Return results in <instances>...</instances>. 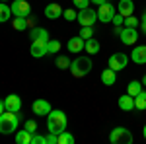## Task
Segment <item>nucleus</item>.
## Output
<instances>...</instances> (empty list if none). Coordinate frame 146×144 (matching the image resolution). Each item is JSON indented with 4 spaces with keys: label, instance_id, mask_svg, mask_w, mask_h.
I'll return each instance as SVG.
<instances>
[{
    "label": "nucleus",
    "instance_id": "cd10ccee",
    "mask_svg": "<svg viewBox=\"0 0 146 144\" xmlns=\"http://www.w3.org/2000/svg\"><path fill=\"white\" fill-rule=\"evenodd\" d=\"M80 37L86 41V39H90L94 37V27L92 25H82V29H80Z\"/></svg>",
    "mask_w": 146,
    "mask_h": 144
},
{
    "label": "nucleus",
    "instance_id": "2f4dec72",
    "mask_svg": "<svg viewBox=\"0 0 146 144\" xmlns=\"http://www.w3.org/2000/svg\"><path fill=\"white\" fill-rule=\"evenodd\" d=\"M62 16H64V20H66V22H72V20H76V18H78V14H76L74 10H66V12H62Z\"/></svg>",
    "mask_w": 146,
    "mask_h": 144
},
{
    "label": "nucleus",
    "instance_id": "a878e982",
    "mask_svg": "<svg viewBox=\"0 0 146 144\" xmlns=\"http://www.w3.org/2000/svg\"><path fill=\"white\" fill-rule=\"evenodd\" d=\"M58 144H74V136L66 131H62V133L58 134Z\"/></svg>",
    "mask_w": 146,
    "mask_h": 144
},
{
    "label": "nucleus",
    "instance_id": "423d86ee",
    "mask_svg": "<svg viewBox=\"0 0 146 144\" xmlns=\"http://www.w3.org/2000/svg\"><path fill=\"white\" fill-rule=\"evenodd\" d=\"M10 8H12V14L20 16V18H27L31 14V6H29L27 0H14V4H12Z\"/></svg>",
    "mask_w": 146,
    "mask_h": 144
},
{
    "label": "nucleus",
    "instance_id": "39448f33",
    "mask_svg": "<svg viewBox=\"0 0 146 144\" xmlns=\"http://www.w3.org/2000/svg\"><path fill=\"white\" fill-rule=\"evenodd\" d=\"M76 20L80 22V25H94V23L98 22V12L92 10V8H82L78 12Z\"/></svg>",
    "mask_w": 146,
    "mask_h": 144
},
{
    "label": "nucleus",
    "instance_id": "f03ea898",
    "mask_svg": "<svg viewBox=\"0 0 146 144\" xmlns=\"http://www.w3.org/2000/svg\"><path fill=\"white\" fill-rule=\"evenodd\" d=\"M18 123H20V119H18V113H14V111H4L2 115H0V133L2 134H10L14 133L16 129H18Z\"/></svg>",
    "mask_w": 146,
    "mask_h": 144
},
{
    "label": "nucleus",
    "instance_id": "7ed1b4c3",
    "mask_svg": "<svg viewBox=\"0 0 146 144\" xmlns=\"http://www.w3.org/2000/svg\"><path fill=\"white\" fill-rule=\"evenodd\" d=\"M90 70H92L90 56H78V58H74L72 64H70V72H72L74 78H84L86 74H90Z\"/></svg>",
    "mask_w": 146,
    "mask_h": 144
},
{
    "label": "nucleus",
    "instance_id": "a211bd4d",
    "mask_svg": "<svg viewBox=\"0 0 146 144\" xmlns=\"http://www.w3.org/2000/svg\"><path fill=\"white\" fill-rule=\"evenodd\" d=\"M101 82H103L105 86H113V84L117 82V72H115L113 68H105V70L101 72Z\"/></svg>",
    "mask_w": 146,
    "mask_h": 144
},
{
    "label": "nucleus",
    "instance_id": "0eeeda50",
    "mask_svg": "<svg viewBox=\"0 0 146 144\" xmlns=\"http://www.w3.org/2000/svg\"><path fill=\"white\" fill-rule=\"evenodd\" d=\"M113 16H115V6L109 4V2H103L100 6V10H98V20L103 22V23H107V22L113 20Z\"/></svg>",
    "mask_w": 146,
    "mask_h": 144
},
{
    "label": "nucleus",
    "instance_id": "aec40b11",
    "mask_svg": "<svg viewBox=\"0 0 146 144\" xmlns=\"http://www.w3.org/2000/svg\"><path fill=\"white\" fill-rule=\"evenodd\" d=\"M84 49H86V53H90V55H98L100 53V41L98 39H86V45H84Z\"/></svg>",
    "mask_w": 146,
    "mask_h": 144
},
{
    "label": "nucleus",
    "instance_id": "c9c22d12",
    "mask_svg": "<svg viewBox=\"0 0 146 144\" xmlns=\"http://www.w3.org/2000/svg\"><path fill=\"white\" fill-rule=\"evenodd\" d=\"M111 22L115 23V25H121V23L125 22V18L121 16V14H115V16H113V20H111Z\"/></svg>",
    "mask_w": 146,
    "mask_h": 144
},
{
    "label": "nucleus",
    "instance_id": "72a5a7b5",
    "mask_svg": "<svg viewBox=\"0 0 146 144\" xmlns=\"http://www.w3.org/2000/svg\"><path fill=\"white\" fill-rule=\"evenodd\" d=\"M72 2H74V6H76V8H80V10L90 6V0H72Z\"/></svg>",
    "mask_w": 146,
    "mask_h": 144
},
{
    "label": "nucleus",
    "instance_id": "f3484780",
    "mask_svg": "<svg viewBox=\"0 0 146 144\" xmlns=\"http://www.w3.org/2000/svg\"><path fill=\"white\" fill-rule=\"evenodd\" d=\"M29 37H31V41H49V31L47 29H43V27H31V33H29Z\"/></svg>",
    "mask_w": 146,
    "mask_h": 144
},
{
    "label": "nucleus",
    "instance_id": "c756f323",
    "mask_svg": "<svg viewBox=\"0 0 146 144\" xmlns=\"http://www.w3.org/2000/svg\"><path fill=\"white\" fill-rule=\"evenodd\" d=\"M123 23H125V27H136V25L140 23V20H136L135 16H127Z\"/></svg>",
    "mask_w": 146,
    "mask_h": 144
},
{
    "label": "nucleus",
    "instance_id": "ea45409f",
    "mask_svg": "<svg viewBox=\"0 0 146 144\" xmlns=\"http://www.w3.org/2000/svg\"><path fill=\"white\" fill-rule=\"evenodd\" d=\"M90 2H94L96 6H101V4H103V2H107V0H90Z\"/></svg>",
    "mask_w": 146,
    "mask_h": 144
},
{
    "label": "nucleus",
    "instance_id": "4be33fe9",
    "mask_svg": "<svg viewBox=\"0 0 146 144\" xmlns=\"http://www.w3.org/2000/svg\"><path fill=\"white\" fill-rule=\"evenodd\" d=\"M140 92H142V82H136V80H133V82L127 86V94H129V96H133V98H136Z\"/></svg>",
    "mask_w": 146,
    "mask_h": 144
},
{
    "label": "nucleus",
    "instance_id": "2eb2a0df",
    "mask_svg": "<svg viewBox=\"0 0 146 144\" xmlns=\"http://www.w3.org/2000/svg\"><path fill=\"white\" fill-rule=\"evenodd\" d=\"M117 8H119V14H121L123 18L133 16V12H135V2H133V0H119Z\"/></svg>",
    "mask_w": 146,
    "mask_h": 144
},
{
    "label": "nucleus",
    "instance_id": "1a4fd4ad",
    "mask_svg": "<svg viewBox=\"0 0 146 144\" xmlns=\"http://www.w3.org/2000/svg\"><path fill=\"white\" fill-rule=\"evenodd\" d=\"M31 109H33V113L37 115V117H47L49 113H51V103L47 100H35L33 105H31Z\"/></svg>",
    "mask_w": 146,
    "mask_h": 144
},
{
    "label": "nucleus",
    "instance_id": "f704fd0d",
    "mask_svg": "<svg viewBox=\"0 0 146 144\" xmlns=\"http://www.w3.org/2000/svg\"><path fill=\"white\" fill-rule=\"evenodd\" d=\"M47 138V144H58V134L55 133H49V136H45Z\"/></svg>",
    "mask_w": 146,
    "mask_h": 144
},
{
    "label": "nucleus",
    "instance_id": "7c9ffc66",
    "mask_svg": "<svg viewBox=\"0 0 146 144\" xmlns=\"http://www.w3.org/2000/svg\"><path fill=\"white\" fill-rule=\"evenodd\" d=\"M31 144H47V138L41 136V134H37V133H33V136H31Z\"/></svg>",
    "mask_w": 146,
    "mask_h": 144
},
{
    "label": "nucleus",
    "instance_id": "f257e3e1",
    "mask_svg": "<svg viewBox=\"0 0 146 144\" xmlns=\"http://www.w3.org/2000/svg\"><path fill=\"white\" fill-rule=\"evenodd\" d=\"M66 123H68L66 115L60 109H53L47 115V129H49V133L60 134L62 131H66Z\"/></svg>",
    "mask_w": 146,
    "mask_h": 144
},
{
    "label": "nucleus",
    "instance_id": "6e6552de",
    "mask_svg": "<svg viewBox=\"0 0 146 144\" xmlns=\"http://www.w3.org/2000/svg\"><path fill=\"white\" fill-rule=\"evenodd\" d=\"M127 62H129V56L125 55V53H115V55L109 56V68H113L115 72L117 70H123L127 66Z\"/></svg>",
    "mask_w": 146,
    "mask_h": 144
},
{
    "label": "nucleus",
    "instance_id": "4c0bfd02",
    "mask_svg": "<svg viewBox=\"0 0 146 144\" xmlns=\"http://www.w3.org/2000/svg\"><path fill=\"white\" fill-rule=\"evenodd\" d=\"M35 25H37V20H35V18H29V16H27V27H35Z\"/></svg>",
    "mask_w": 146,
    "mask_h": 144
},
{
    "label": "nucleus",
    "instance_id": "ddd939ff",
    "mask_svg": "<svg viewBox=\"0 0 146 144\" xmlns=\"http://www.w3.org/2000/svg\"><path fill=\"white\" fill-rule=\"evenodd\" d=\"M31 56L35 58H41V56L47 55V41H33L31 43V49H29Z\"/></svg>",
    "mask_w": 146,
    "mask_h": 144
},
{
    "label": "nucleus",
    "instance_id": "9b49d317",
    "mask_svg": "<svg viewBox=\"0 0 146 144\" xmlns=\"http://www.w3.org/2000/svg\"><path fill=\"white\" fill-rule=\"evenodd\" d=\"M4 105H6V109H8V111L20 113V109H22V100H20V96L12 94V96H8V98L4 100Z\"/></svg>",
    "mask_w": 146,
    "mask_h": 144
},
{
    "label": "nucleus",
    "instance_id": "412c9836",
    "mask_svg": "<svg viewBox=\"0 0 146 144\" xmlns=\"http://www.w3.org/2000/svg\"><path fill=\"white\" fill-rule=\"evenodd\" d=\"M31 136H33V133H29L27 129H23V131H20V133L16 134V142L18 144H31Z\"/></svg>",
    "mask_w": 146,
    "mask_h": 144
},
{
    "label": "nucleus",
    "instance_id": "9d476101",
    "mask_svg": "<svg viewBox=\"0 0 146 144\" xmlns=\"http://www.w3.org/2000/svg\"><path fill=\"white\" fill-rule=\"evenodd\" d=\"M119 37H121V41L125 45H135L138 41V31H136V27H123Z\"/></svg>",
    "mask_w": 146,
    "mask_h": 144
},
{
    "label": "nucleus",
    "instance_id": "4468645a",
    "mask_svg": "<svg viewBox=\"0 0 146 144\" xmlns=\"http://www.w3.org/2000/svg\"><path fill=\"white\" fill-rule=\"evenodd\" d=\"M60 16H62V8H60V4L51 2V4H47V6H45V18H47V20H56V18H60Z\"/></svg>",
    "mask_w": 146,
    "mask_h": 144
},
{
    "label": "nucleus",
    "instance_id": "bb28decb",
    "mask_svg": "<svg viewBox=\"0 0 146 144\" xmlns=\"http://www.w3.org/2000/svg\"><path fill=\"white\" fill-rule=\"evenodd\" d=\"M58 51H60V41L49 39L47 41V53H58Z\"/></svg>",
    "mask_w": 146,
    "mask_h": 144
},
{
    "label": "nucleus",
    "instance_id": "393cba45",
    "mask_svg": "<svg viewBox=\"0 0 146 144\" xmlns=\"http://www.w3.org/2000/svg\"><path fill=\"white\" fill-rule=\"evenodd\" d=\"M12 25H14V29L23 31V29L27 27V18H20V16H16V18H14V22H12Z\"/></svg>",
    "mask_w": 146,
    "mask_h": 144
},
{
    "label": "nucleus",
    "instance_id": "f8f14e48",
    "mask_svg": "<svg viewBox=\"0 0 146 144\" xmlns=\"http://www.w3.org/2000/svg\"><path fill=\"white\" fill-rule=\"evenodd\" d=\"M131 58H133V62H136V64H146V45L135 47L133 53H131Z\"/></svg>",
    "mask_w": 146,
    "mask_h": 144
},
{
    "label": "nucleus",
    "instance_id": "6ab92c4d",
    "mask_svg": "<svg viewBox=\"0 0 146 144\" xmlns=\"http://www.w3.org/2000/svg\"><path fill=\"white\" fill-rule=\"evenodd\" d=\"M119 107L123 111H133L135 109V98L133 96H129V94H125L119 98Z\"/></svg>",
    "mask_w": 146,
    "mask_h": 144
},
{
    "label": "nucleus",
    "instance_id": "b1692460",
    "mask_svg": "<svg viewBox=\"0 0 146 144\" xmlns=\"http://www.w3.org/2000/svg\"><path fill=\"white\" fill-rule=\"evenodd\" d=\"M135 107H136V109H140V111L146 109V92H144V90L135 98Z\"/></svg>",
    "mask_w": 146,
    "mask_h": 144
},
{
    "label": "nucleus",
    "instance_id": "473e14b6",
    "mask_svg": "<svg viewBox=\"0 0 146 144\" xmlns=\"http://www.w3.org/2000/svg\"><path fill=\"white\" fill-rule=\"evenodd\" d=\"M23 129H27L29 133H37V123L29 119V121H25V127H23Z\"/></svg>",
    "mask_w": 146,
    "mask_h": 144
},
{
    "label": "nucleus",
    "instance_id": "dca6fc26",
    "mask_svg": "<svg viewBox=\"0 0 146 144\" xmlns=\"http://www.w3.org/2000/svg\"><path fill=\"white\" fill-rule=\"evenodd\" d=\"M84 45H86V41L82 39V37H72V39H68V51L70 53H82L84 51Z\"/></svg>",
    "mask_w": 146,
    "mask_h": 144
},
{
    "label": "nucleus",
    "instance_id": "58836bf2",
    "mask_svg": "<svg viewBox=\"0 0 146 144\" xmlns=\"http://www.w3.org/2000/svg\"><path fill=\"white\" fill-rule=\"evenodd\" d=\"M121 31H123V27H121V25H115V31H113V33H115V35H121Z\"/></svg>",
    "mask_w": 146,
    "mask_h": 144
},
{
    "label": "nucleus",
    "instance_id": "20e7f679",
    "mask_svg": "<svg viewBox=\"0 0 146 144\" xmlns=\"http://www.w3.org/2000/svg\"><path fill=\"white\" fill-rule=\"evenodd\" d=\"M109 142L113 144H131L133 142V133L125 127H117L113 129L111 134H109Z\"/></svg>",
    "mask_w": 146,
    "mask_h": 144
},
{
    "label": "nucleus",
    "instance_id": "5701e85b",
    "mask_svg": "<svg viewBox=\"0 0 146 144\" xmlns=\"http://www.w3.org/2000/svg\"><path fill=\"white\" fill-rule=\"evenodd\" d=\"M12 16V8L10 6H6V2H0V23L8 22Z\"/></svg>",
    "mask_w": 146,
    "mask_h": 144
},
{
    "label": "nucleus",
    "instance_id": "e433bc0d",
    "mask_svg": "<svg viewBox=\"0 0 146 144\" xmlns=\"http://www.w3.org/2000/svg\"><path fill=\"white\" fill-rule=\"evenodd\" d=\"M140 29L146 33V10H144V14H142V20H140Z\"/></svg>",
    "mask_w": 146,
    "mask_h": 144
},
{
    "label": "nucleus",
    "instance_id": "79ce46f5",
    "mask_svg": "<svg viewBox=\"0 0 146 144\" xmlns=\"http://www.w3.org/2000/svg\"><path fill=\"white\" fill-rule=\"evenodd\" d=\"M142 134H144V138H146V125H144V129H142Z\"/></svg>",
    "mask_w": 146,
    "mask_h": 144
},
{
    "label": "nucleus",
    "instance_id": "a19ab883",
    "mask_svg": "<svg viewBox=\"0 0 146 144\" xmlns=\"http://www.w3.org/2000/svg\"><path fill=\"white\" fill-rule=\"evenodd\" d=\"M4 109H6V105H4V101H0V115L4 113Z\"/></svg>",
    "mask_w": 146,
    "mask_h": 144
},
{
    "label": "nucleus",
    "instance_id": "c85d7f7f",
    "mask_svg": "<svg viewBox=\"0 0 146 144\" xmlns=\"http://www.w3.org/2000/svg\"><path fill=\"white\" fill-rule=\"evenodd\" d=\"M70 64H72V62H70V60H68V56H56V66L60 68V70H66V68H70Z\"/></svg>",
    "mask_w": 146,
    "mask_h": 144
},
{
    "label": "nucleus",
    "instance_id": "37998d69",
    "mask_svg": "<svg viewBox=\"0 0 146 144\" xmlns=\"http://www.w3.org/2000/svg\"><path fill=\"white\" fill-rule=\"evenodd\" d=\"M0 2H8V0H0Z\"/></svg>",
    "mask_w": 146,
    "mask_h": 144
}]
</instances>
